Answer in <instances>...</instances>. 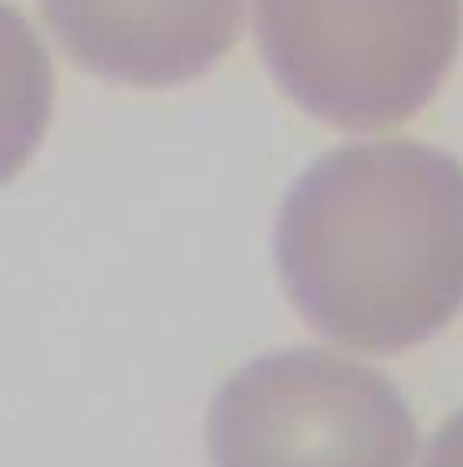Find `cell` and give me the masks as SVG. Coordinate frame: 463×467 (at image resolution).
I'll return each mask as SVG.
<instances>
[{
	"instance_id": "cell-1",
	"label": "cell",
	"mask_w": 463,
	"mask_h": 467,
	"mask_svg": "<svg viewBox=\"0 0 463 467\" xmlns=\"http://www.w3.org/2000/svg\"><path fill=\"white\" fill-rule=\"evenodd\" d=\"M275 261L293 308L323 337L402 351L463 308V163L413 141H355L290 189Z\"/></svg>"
},
{
	"instance_id": "cell-2",
	"label": "cell",
	"mask_w": 463,
	"mask_h": 467,
	"mask_svg": "<svg viewBox=\"0 0 463 467\" xmlns=\"http://www.w3.org/2000/svg\"><path fill=\"white\" fill-rule=\"evenodd\" d=\"M463 36V0H257V44L312 117L376 130L420 113Z\"/></svg>"
},
{
	"instance_id": "cell-3",
	"label": "cell",
	"mask_w": 463,
	"mask_h": 467,
	"mask_svg": "<svg viewBox=\"0 0 463 467\" xmlns=\"http://www.w3.org/2000/svg\"><path fill=\"white\" fill-rule=\"evenodd\" d=\"M214 467H413L417 420L373 366L323 348L232 373L207 413Z\"/></svg>"
},
{
	"instance_id": "cell-4",
	"label": "cell",
	"mask_w": 463,
	"mask_h": 467,
	"mask_svg": "<svg viewBox=\"0 0 463 467\" xmlns=\"http://www.w3.org/2000/svg\"><path fill=\"white\" fill-rule=\"evenodd\" d=\"M246 0H40L58 44L91 73L167 88L207 73L239 36Z\"/></svg>"
},
{
	"instance_id": "cell-5",
	"label": "cell",
	"mask_w": 463,
	"mask_h": 467,
	"mask_svg": "<svg viewBox=\"0 0 463 467\" xmlns=\"http://www.w3.org/2000/svg\"><path fill=\"white\" fill-rule=\"evenodd\" d=\"M55 102L51 55L33 26L0 0V185L36 152Z\"/></svg>"
},
{
	"instance_id": "cell-6",
	"label": "cell",
	"mask_w": 463,
	"mask_h": 467,
	"mask_svg": "<svg viewBox=\"0 0 463 467\" xmlns=\"http://www.w3.org/2000/svg\"><path fill=\"white\" fill-rule=\"evenodd\" d=\"M424 467H463V410L438 428Z\"/></svg>"
}]
</instances>
